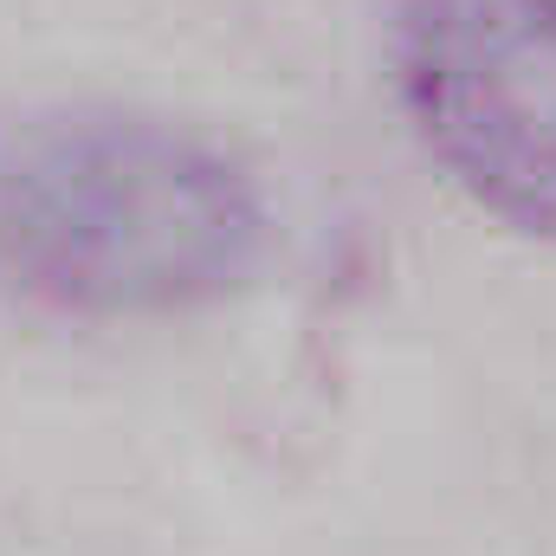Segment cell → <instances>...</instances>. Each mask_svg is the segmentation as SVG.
<instances>
[{"label": "cell", "mask_w": 556, "mask_h": 556, "mask_svg": "<svg viewBox=\"0 0 556 556\" xmlns=\"http://www.w3.org/2000/svg\"><path fill=\"white\" fill-rule=\"evenodd\" d=\"M273 201L247 155L137 104L0 130V285L72 317H181L253 285Z\"/></svg>", "instance_id": "obj_1"}, {"label": "cell", "mask_w": 556, "mask_h": 556, "mask_svg": "<svg viewBox=\"0 0 556 556\" xmlns=\"http://www.w3.org/2000/svg\"><path fill=\"white\" fill-rule=\"evenodd\" d=\"M389 59L440 175L556 247V0H395Z\"/></svg>", "instance_id": "obj_2"}]
</instances>
